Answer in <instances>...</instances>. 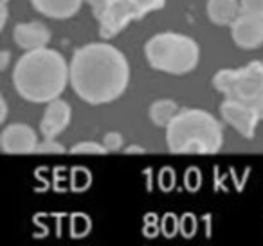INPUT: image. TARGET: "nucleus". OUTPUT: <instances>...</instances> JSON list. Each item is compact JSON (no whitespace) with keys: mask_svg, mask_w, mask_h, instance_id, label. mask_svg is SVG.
Returning <instances> with one entry per match:
<instances>
[{"mask_svg":"<svg viewBox=\"0 0 263 246\" xmlns=\"http://www.w3.org/2000/svg\"><path fill=\"white\" fill-rule=\"evenodd\" d=\"M69 69L74 94L90 106L117 101L130 85L126 56L106 40L78 47L69 61Z\"/></svg>","mask_w":263,"mask_h":246,"instance_id":"1","label":"nucleus"},{"mask_svg":"<svg viewBox=\"0 0 263 246\" xmlns=\"http://www.w3.org/2000/svg\"><path fill=\"white\" fill-rule=\"evenodd\" d=\"M11 83L24 101L47 105L70 85L69 61L62 52L49 47L26 51L15 63Z\"/></svg>","mask_w":263,"mask_h":246,"instance_id":"2","label":"nucleus"},{"mask_svg":"<svg viewBox=\"0 0 263 246\" xmlns=\"http://www.w3.org/2000/svg\"><path fill=\"white\" fill-rule=\"evenodd\" d=\"M164 130L166 144L173 155H215L223 146L222 122L208 110H179Z\"/></svg>","mask_w":263,"mask_h":246,"instance_id":"3","label":"nucleus"},{"mask_svg":"<svg viewBox=\"0 0 263 246\" xmlns=\"http://www.w3.org/2000/svg\"><path fill=\"white\" fill-rule=\"evenodd\" d=\"M144 58L154 70L170 76H186L198 67L200 45L182 33L164 31L144 44Z\"/></svg>","mask_w":263,"mask_h":246,"instance_id":"4","label":"nucleus"},{"mask_svg":"<svg viewBox=\"0 0 263 246\" xmlns=\"http://www.w3.org/2000/svg\"><path fill=\"white\" fill-rule=\"evenodd\" d=\"M213 87L226 99L254 108L263 120V61H251L240 69H222L213 76Z\"/></svg>","mask_w":263,"mask_h":246,"instance_id":"5","label":"nucleus"},{"mask_svg":"<svg viewBox=\"0 0 263 246\" xmlns=\"http://www.w3.org/2000/svg\"><path fill=\"white\" fill-rule=\"evenodd\" d=\"M141 18L143 15L134 0H110L108 6L96 16L99 24V36L101 40H110L126 29L132 22Z\"/></svg>","mask_w":263,"mask_h":246,"instance_id":"6","label":"nucleus"},{"mask_svg":"<svg viewBox=\"0 0 263 246\" xmlns=\"http://www.w3.org/2000/svg\"><path fill=\"white\" fill-rule=\"evenodd\" d=\"M220 115L243 138H254L258 124L261 120L259 113L254 108L243 105V102L233 101V99H226L220 105Z\"/></svg>","mask_w":263,"mask_h":246,"instance_id":"7","label":"nucleus"},{"mask_svg":"<svg viewBox=\"0 0 263 246\" xmlns=\"http://www.w3.org/2000/svg\"><path fill=\"white\" fill-rule=\"evenodd\" d=\"M38 135L29 124L13 122L4 126L0 133V149L6 155H31L36 153Z\"/></svg>","mask_w":263,"mask_h":246,"instance_id":"8","label":"nucleus"},{"mask_svg":"<svg viewBox=\"0 0 263 246\" xmlns=\"http://www.w3.org/2000/svg\"><path fill=\"white\" fill-rule=\"evenodd\" d=\"M231 40L243 51H256L263 45V18L240 13L231 24Z\"/></svg>","mask_w":263,"mask_h":246,"instance_id":"9","label":"nucleus"},{"mask_svg":"<svg viewBox=\"0 0 263 246\" xmlns=\"http://www.w3.org/2000/svg\"><path fill=\"white\" fill-rule=\"evenodd\" d=\"M70 120H72V106L58 97L47 102L38 130L44 138H58L69 128Z\"/></svg>","mask_w":263,"mask_h":246,"instance_id":"10","label":"nucleus"},{"mask_svg":"<svg viewBox=\"0 0 263 246\" xmlns=\"http://www.w3.org/2000/svg\"><path fill=\"white\" fill-rule=\"evenodd\" d=\"M13 40L24 51H36L44 49L51 42V31L45 24L33 20V22L16 24L13 29Z\"/></svg>","mask_w":263,"mask_h":246,"instance_id":"11","label":"nucleus"},{"mask_svg":"<svg viewBox=\"0 0 263 246\" xmlns=\"http://www.w3.org/2000/svg\"><path fill=\"white\" fill-rule=\"evenodd\" d=\"M85 0H31L40 15L52 20H69L80 13Z\"/></svg>","mask_w":263,"mask_h":246,"instance_id":"12","label":"nucleus"},{"mask_svg":"<svg viewBox=\"0 0 263 246\" xmlns=\"http://www.w3.org/2000/svg\"><path fill=\"white\" fill-rule=\"evenodd\" d=\"M205 11L215 26H231L241 13L240 0H208Z\"/></svg>","mask_w":263,"mask_h":246,"instance_id":"13","label":"nucleus"},{"mask_svg":"<svg viewBox=\"0 0 263 246\" xmlns=\"http://www.w3.org/2000/svg\"><path fill=\"white\" fill-rule=\"evenodd\" d=\"M179 105L173 99H157L150 105L148 115L157 128H166L173 120V117L179 113Z\"/></svg>","mask_w":263,"mask_h":246,"instance_id":"14","label":"nucleus"},{"mask_svg":"<svg viewBox=\"0 0 263 246\" xmlns=\"http://www.w3.org/2000/svg\"><path fill=\"white\" fill-rule=\"evenodd\" d=\"M72 155H106V148L103 146V142L96 140H81L78 144H74L69 149Z\"/></svg>","mask_w":263,"mask_h":246,"instance_id":"15","label":"nucleus"},{"mask_svg":"<svg viewBox=\"0 0 263 246\" xmlns=\"http://www.w3.org/2000/svg\"><path fill=\"white\" fill-rule=\"evenodd\" d=\"M67 149L58 138H44L38 142L36 153H44V155H63Z\"/></svg>","mask_w":263,"mask_h":246,"instance_id":"16","label":"nucleus"},{"mask_svg":"<svg viewBox=\"0 0 263 246\" xmlns=\"http://www.w3.org/2000/svg\"><path fill=\"white\" fill-rule=\"evenodd\" d=\"M103 146L106 148V151L108 153H117L123 149L124 146V138L123 135L119 133V131H108V133H105V137H103Z\"/></svg>","mask_w":263,"mask_h":246,"instance_id":"17","label":"nucleus"},{"mask_svg":"<svg viewBox=\"0 0 263 246\" xmlns=\"http://www.w3.org/2000/svg\"><path fill=\"white\" fill-rule=\"evenodd\" d=\"M134 4L139 8L141 15L146 16V15H150L152 11H157V9L164 8L166 0H134Z\"/></svg>","mask_w":263,"mask_h":246,"instance_id":"18","label":"nucleus"},{"mask_svg":"<svg viewBox=\"0 0 263 246\" xmlns=\"http://www.w3.org/2000/svg\"><path fill=\"white\" fill-rule=\"evenodd\" d=\"M240 9L245 15H254L263 18V0H240Z\"/></svg>","mask_w":263,"mask_h":246,"instance_id":"19","label":"nucleus"},{"mask_svg":"<svg viewBox=\"0 0 263 246\" xmlns=\"http://www.w3.org/2000/svg\"><path fill=\"white\" fill-rule=\"evenodd\" d=\"M85 2H87V4L92 8V11H94V16H98L99 13H101L103 9L108 6L110 0H85Z\"/></svg>","mask_w":263,"mask_h":246,"instance_id":"20","label":"nucleus"},{"mask_svg":"<svg viewBox=\"0 0 263 246\" xmlns=\"http://www.w3.org/2000/svg\"><path fill=\"white\" fill-rule=\"evenodd\" d=\"M8 18H9L8 4H6V2H0V29H4V27H6V24H8Z\"/></svg>","mask_w":263,"mask_h":246,"instance_id":"21","label":"nucleus"},{"mask_svg":"<svg viewBox=\"0 0 263 246\" xmlns=\"http://www.w3.org/2000/svg\"><path fill=\"white\" fill-rule=\"evenodd\" d=\"M8 119V101L4 95H0V124H4Z\"/></svg>","mask_w":263,"mask_h":246,"instance_id":"22","label":"nucleus"},{"mask_svg":"<svg viewBox=\"0 0 263 246\" xmlns=\"http://www.w3.org/2000/svg\"><path fill=\"white\" fill-rule=\"evenodd\" d=\"M9 58H11V52H9V51H2V52H0V70H2V72L8 69Z\"/></svg>","mask_w":263,"mask_h":246,"instance_id":"23","label":"nucleus"},{"mask_svg":"<svg viewBox=\"0 0 263 246\" xmlns=\"http://www.w3.org/2000/svg\"><path fill=\"white\" fill-rule=\"evenodd\" d=\"M124 153H128V155H134V153L144 155V153H146V149L141 148V146H128V148H124Z\"/></svg>","mask_w":263,"mask_h":246,"instance_id":"24","label":"nucleus"},{"mask_svg":"<svg viewBox=\"0 0 263 246\" xmlns=\"http://www.w3.org/2000/svg\"><path fill=\"white\" fill-rule=\"evenodd\" d=\"M0 2H6V4H8V2H9V0H0Z\"/></svg>","mask_w":263,"mask_h":246,"instance_id":"25","label":"nucleus"}]
</instances>
